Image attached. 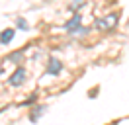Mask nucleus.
I'll return each mask as SVG.
<instances>
[{"mask_svg":"<svg viewBox=\"0 0 129 125\" xmlns=\"http://www.w3.org/2000/svg\"><path fill=\"white\" fill-rule=\"evenodd\" d=\"M117 20H119L117 14H110V16H106L104 20H96V27H98V29L108 31V29H112V27H115Z\"/></svg>","mask_w":129,"mask_h":125,"instance_id":"nucleus-1","label":"nucleus"},{"mask_svg":"<svg viewBox=\"0 0 129 125\" xmlns=\"http://www.w3.org/2000/svg\"><path fill=\"white\" fill-rule=\"evenodd\" d=\"M80 20H82V16H80V14H74L73 20H69V22L64 23V29H67V31H71V33L78 31V29H80Z\"/></svg>","mask_w":129,"mask_h":125,"instance_id":"nucleus-2","label":"nucleus"},{"mask_svg":"<svg viewBox=\"0 0 129 125\" xmlns=\"http://www.w3.org/2000/svg\"><path fill=\"white\" fill-rule=\"evenodd\" d=\"M61 70H63V62L59 61V59H51V61H49V65H47V74L57 76Z\"/></svg>","mask_w":129,"mask_h":125,"instance_id":"nucleus-3","label":"nucleus"},{"mask_svg":"<svg viewBox=\"0 0 129 125\" xmlns=\"http://www.w3.org/2000/svg\"><path fill=\"white\" fill-rule=\"evenodd\" d=\"M25 82V70L24 69H18L12 76H10V84L12 86H22Z\"/></svg>","mask_w":129,"mask_h":125,"instance_id":"nucleus-4","label":"nucleus"},{"mask_svg":"<svg viewBox=\"0 0 129 125\" xmlns=\"http://www.w3.org/2000/svg\"><path fill=\"white\" fill-rule=\"evenodd\" d=\"M14 33H16L14 29H4L0 33V43H2V45H8L10 41L14 39Z\"/></svg>","mask_w":129,"mask_h":125,"instance_id":"nucleus-5","label":"nucleus"},{"mask_svg":"<svg viewBox=\"0 0 129 125\" xmlns=\"http://www.w3.org/2000/svg\"><path fill=\"white\" fill-rule=\"evenodd\" d=\"M45 113V106H37L35 109H31V113H29V119H31L33 123L35 121H39V117Z\"/></svg>","mask_w":129,"mask_h":125,"instance_id":"nucleus-6","label":"nucleus"},{"mask_svg":"<svg viewBox=\"0 0 129 125\" xmlns=\"http://www.w3.org/2000/svg\"><path fill=\"white\" fill-rule=\"evenodd\" d=\"M16 25H18L22 31H27V27H29V25H27V22H25L24 18H18V20H16Z\"/></svg>","mask_w":129,"mask_h":125,"instance_id":"nucleus-7","label":"nucleus"},{"mask_svg":"<svg viewBox=\"0 0 129 125\" xmlns=\"http://www.w3.org/2000/svg\"><path fill=\"white\" fill-rule=\"evenodd\" d=\"M20 57H22V53H12L8 57V61H12V62H18V59H20Z\"/></svg>","mask_w":129,"mask_h":125,"instance_id":"nucleus-8","label":"nucleus"},{"mask_svg":"<svg viewBox=\"0 0 129 125\" xmlns=\"http://www.w3.org/2000/svg\"><path fill=\"white\" fill-rule=\"evenodd\" d=\"M80 4H84V0H74L73 4H71V10H76V8L80 6Z\"/></svg>","mask_w":129,"mask_h":125,"instance_id":"nucleus-9","label":"nucleus"},{"mask_svg":"<svg viewBox=\"0 0 129 125\" xmlns=\"http://www.w3.org/2000/svg\"><path fill=\"white\" fill-rule=\"evenodd\" d=\"M33 102H35V96H29V98H27V100H25L24 104H25V106H27V104H33Z\"/></svg>","mask_w":129,"mask_h":125,"instance_id":"nucleus-10","label":"nucleus"},{"mask_svg":"<svg viewBox=\"0 0 129 125\" xmlns=\"http://www.w3.org/2000/svg\"><path fill=\"white\" fill-rule=\"evenodd\" d=\"M2 72H4V69H0V74H2Z\"/></svg>","mask_w":129,"mask_h":125,"instance_id":"nucleus-11","label":"nucleus"}]
</instances>
